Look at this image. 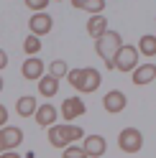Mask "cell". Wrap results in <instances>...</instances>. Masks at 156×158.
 Wrapping results in <instances>:
<instances>
[{"label":"cell","instance_id":"obj_1","mask_svg":"<svg viewBox=\"0 0 156 158\" xmlns=\"http://www.w3.org/2000/svg\"><path fill=\"white\" fill-rule=\"evenodd\" d=\"M120 46H123L120 33H118V31H110V28L95 41V51H97V56L105 61V69H113V59H115V54H118Z\"/></svg>","mask_w":156,"mask_h":158},{"label":"cell","instance_id":"obj_2","mask_svg":"<svg viewBox=\"0 0 156 158\" xmlns=\"http://www.w3.org/2000/svg\"><path fill=\"white\" fill-rule=\"evenodd\" d=\"M84 138V130L77 125H51L49 127V143H51L54 148H59V151H64L67 145H72L77 140H82Z\"/></svg>","mask_w":156,"mask_h":158},{"label":"cell","instance_id":"obj_3","mask_svg":"<svg viewBox=\"0 0 156 158\" xmlns=\"http://www.w3.org/2000/svg\"><path fill=\"white\" fill-rule=\"evenodd\" d=\"M138 48L136 46H131V44H123L120 48H118V54H115V59H113V69L115 72H133L136 66H138Z\"/></svg>","mask_w":156,"mask_h":158},{"label":"cell","instance_id":"obj_4","mask_svg":"<svg viewBox=\"0 0 156 158\" xmlns=\"http://www.w3.org/2000/svg\"><path fill=\"white\" fill-rule=\"evenodd\" d=\"M118 148H120L123 153H138L141 148H143V133L136 130V127H125V130H120Z\"/></svg>","mask_w":156,"mask_h":158},{"label":"cell","instance_id":"obj_5","mask_svg":"<svg viewBox=\"0 0 156 158\" xmlns=\"http://www.w3.org/2000/svg\"><path fill=\"white\" fill-rule=\"evenodd\" d=\"M21 74H23V79H28V82H38V79L46 74V64L41 61V56H28L21 64Z\"/></svg>","mask_w":156,"mask_h":158},{"label":"cell","instance_id":"obj_6","mask_svg":"<svg viewBox=\"0 0 156 158\" xmlns=\"http://www.w3.org/2000/svg\"><path fill=\"white\" fill-rule=\"evenodd\" d=\"M51 28H54V18L49 15L46 10H44V13H33L31 18H28V31H31L33 36H38V38L46 36Z\"/></svg>","mask_w":156,"mask_h":158},{"label":"cell","instance_id":"obj_7","mask_svg":"<svg viewBox=\"0 0 156 158\" xmlns=\"http://www.w3.org/2000/svg\"><path fill=\"white\" fill-rule=\"evenodd\" d=\"M82 151L87 153V158H100L108 151V140L102 135H84L82 138Z\"/></svg>","mask_w":156,"mask_h":158},{"label":"cell","instance_id":"obj_8","mask_svg":"<svg viewBox=\"0 0 156 158\" xmlns=\"http://www.w3.org/2000/svg\"><path fill=\"white\" fill-rule=\"evenodd\" d=\"M125 105H128V97H125L120 89H110V92H105V97H102V107H105L110 115L123 112Z\"/></svg>","mask_w":156,"mask_h":158},{"label":"cell","instance_id":"obj_9","mask_svg":"<svg viewBox=\"0 0 156 158\" xmlns=\"http://www.w3.org/2000/svg\"><path fill=\"white\" fill-rule=\"evenodd\" d=\"M0 140H3V153L5 151H13L23 143V130L15 125H5L3 130H0Z\"/></svg>","mask_w":156,"mask_h":158},{"label":"cell","instance_id":"obj_10","mask_svg":"<svg viewBox=\"0 0 156 158\" xmlns=\"http://www.w3.org/2000/svg\"><path fill=\"white\" fill-rule=\"evenodd\" d=\"M87 112V107L82 102V97H67L62 102V117L64 120H77V117H82Z\"/></svg>","mask_w":156,"mask_h":158},{"label":"cell","instance_id":"obj_11","mask_svg":"<svg viewBox=\"0 0 156 158\" xmlns=\"http://www.w3.org/2000/svg\"><path fill=\"white\" fill-rule=\"evenodd\" d=\"M131 79H133V84H136V87L151 84L154 79H156V66H154V64H138V66L131 72Z\"/></svg>","mask_w":156,"mask_h":158},{"label":"cell","instance_id":"obj_12","mask_svg":"<svg viewBox=\"0 0 156 158\" xmlns=\"http://www.w3.org/2000/svg\"><path fill=\"white\" fill-rule=\"evenodd\" d=\"M56 117H59V110H56L54 105H41L36 110V115H33V120L41 125V127H51V125H56Z\"/></svg>","mask_w":156,"mask_h":158},{"label":"cell","instance_id":"obj_13","mask_svg":"<svg viewBox=\"0 0 156 158\" xmlns=\"http://www.w3.org/2000/svg\"><path fill=\"white\" fill-rule=\"evenodd\" d=\"M36 110H38V102H36L33 94H23V97H18V100H15V112L21 115V117H33Z\"/></svg>","mask_w":156,"mask_h":158},{"label":"cell","instance_id":"obj_14","mask_svg":"<svg viewBox=\"0 0 156 158\" xmlns=\"http://www.w3.org/2000/svg\"><path fill=\"white\" fill-rule=\"evenodd\" d=\"M87 33H90L92 38H95V41H97V38H100L105 31H108V18H105V15H90V18H87Z\"/></svg>","mask_w":156,"mask_h":158},{"label":"cell","instance_id":"obj_15","mask_svg":"<svg viewBox=\"0 0 156 158\" xmlns=\"http://www.w3.org/2000/svg\"><path fill=\"white\" fill-rule=\"evenodd\" d=\"M100 82H102L100 72L92 69V66H84V87H82V94H90L95 89H100Z\"/></svg>","mask_w":156,"mask_h":158},{"label":"cell","instance_id":"obj_16","mask_svg":"<svg viewBox=\"0 0 156 158\" xmlns=\"http://www.w3.org/2000/svg\"><path fill=\"white\" fill-rule=\"evenodd\" d=\"M38 92H41L44 97H54L56 92H59V79H54V77L44 74L41 79H38Z\"/></svg>","mask_w":156,"mask_h":158},{"label":"cell","instance_id":"obj_17","mask_svg":"<svg viewBox=\"0 0 156 158\" xmlns=\"http://www.w3.org/2000/svg\"><path fill=\"white\" fill-rule=\"evenodd\" d=\"M138 54H143V56H154L156 54V36H151V33H143L141 38H138Z\"/></svg>","mask_w":156,"mask_h":158},{"label":"cell","instance_id":"obj_18","mask_svg":"<svg viewBox=\"0 0 156 158\" xmlns=\"http://www.w3.org/2000/svg\"><path fill=\"white\" fill-rule=\"evenodd\" d=\"M46 74L54 77V79H62V77L69 74V66H67V61H62V59H54V61L46 66Z\"/></svg>","mask_w":156,"mask_h":158},{"label":"cell","instance_id":"obj_19","mask_svg":"<svg viewBox=\"0 0 156 158\" xmlns=\"http://www.w3.org/2000/svg\"><path fill=\"white\" fill-rule=\"evenodd\" d=\"M23 51H26V56H38V51H41V38L28 33L23 38Z\"/></svg>","mask_w":156,"mask_h":158},{"label":"cell","instance_id":"obj_20","mask_svg":"<svg viewBox=\"0 0 156 158\" xmlns=\"http://www.w3.org/2000/svg\"><path fill=\"white\" fill-rule=\"evenodd\" d=\"M67 79H69L72 89L82 92V87H84V66H80V69H69V74H67Z\"/></svg>","mask_w":156,"mask_h":158},{"label":"cell","instance_id":"obj_21","mask_svg":"<svg viewBox=\"0 0 156 158\" xmlns=\"http://www.w3.org/2000/svg\"><path fill=\"white\" fill-rule=\"evenodd\" d=\"M82 10L90 13V15H102L105 0H82Z\"/></svg>","mask_w":156,"mask_h":158},{"label":"cell","instance_id":"obj_22","mask_svg":"<svg viewBox=\"0 0 156 158\" xmlns=\"http://www.w3.org/2000/svg\"><path fill=\"white\" fill-rule=\"evenodd\" d=\"M62 158H87V153L82 151V145H67L64 151H62Z\"/></svg>","mask_w":156,"mask_h":158},{"label":"cell","instance_id":"obj_23","mask_svg":"<svg viewBox=\"0 0 156 158\" xmlns=\"http://www.w3.org/2000/svg\"><path fill=\"white\" fill-rule=\"evenodd\" d=\"M26 8H31L33 13H44V8H49V3L51 0H23Z\"/></svg>","mask_w":156,"mask_h":158},{"label":"cell","instance_id":"obj_24","mask_svg":"<svg viewBox=\"0 0 156 158\" xmlns=\"http://www.w3.org/2000/svg\"><path fill=\"white\" fill-rule=\"evenodd\" d=\"M5 125H8V110L0 105V127H5Z\"/></svg>","mask_w":156,"mask_h":158},{"label":"cell","instance_id":"obj_25","mask_svg":"<svg viewBox=\"0 0 156 158\" xmlns=\"http://www.w3.org/2000/svg\"><path fill=\"white\" fill-rule=\"evenodd\" d=\"M5 66H8V54L3 51V48H0V72H3Z\"/></svg>","mask_w":156,"mask_h":158},{"label":"cell","instance_id":"obj_26","mask_svg":"<svg viewBox=\"0 0 156 158\" xmlns=\"http://www.w3.org/2000/svg\"><path fill=\"white\" fill-rule=\"evenodd\" d=\"M0 158H21L15 151H5V153H0Z\"/></svg>","mask_w":156,"mask_h":158},{"label":"cell","instance_id":"obj_27","mask_svg":"<svg viewBox=\"0 0 156 158\" xmlns=\"http://www.w3.org/2000/svg\"><path fill=\"white\" fill-rule=\"evenodd\" d=\"M72 5L77 8V10H82V0H72Z\"/></svg>","mask_w":156,"mask_h":158},{"label":"cell","instance_id":"obj_28","mask_svg":"<svg viewBox=\"0 0 156 158\" xmlns=\"http://www.w3.org/2000/svg\"><path fill=\"white\" fill-rule=\"evenodd\" d=\"M0 92H3V77H0Z\"/></svg>","mask_w":156,"mask_h":158},{"label":"cell","instance_id":"obj_29","mask_svg":"<svg viewBox=\"0 0 156 158\" xmlns=\"http://www.w3.org/2000/svg\"><path fill=\"white\" fill-rule=\"evenodd\" d=\"M0 153H3V140H0Z\"/></svg>","mask_w":156,"mask_h":158},{"label":"cell","instance_id":"obj_30","mask_svg":"<svg viewBox=\"0 0 156 158\" xmlns=\"http://www.w3.org/2000/svg\"><path fill=\"white\" fill-rule=\"evenodd\" d=\"M56 3H62V0H56Z\"/></svg>","mask_w":156,"mask_h":158}]
</instances>
